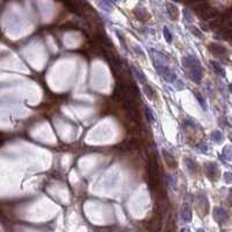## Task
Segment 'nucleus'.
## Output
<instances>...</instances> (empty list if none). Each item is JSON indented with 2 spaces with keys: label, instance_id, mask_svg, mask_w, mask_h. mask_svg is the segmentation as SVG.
I'll use <instances>...</instances> for the list:
<instances>
[{
  "label": "nucleus",
  "instance_id": "nucleus-1",
  "mask_svg": "<svg viewBox=\"0 0 232 232\" xmlns=\"http://www.w3.org/2000/svg\"><path fill=\"white\" fill-rule=\"evenodd\" d=\"M210 50L216 55H221V53H225L226 50L221 45H215V44H211L210 45Z\"/></svg>",
  "mask_w": 232,
  "mask_h": 232
},
{
  "label": "nucleus",
  "instance_id": "nucleus-2",
  "mask_svg": "<svg viewBox=\"0 0 232 232\" xmlns=\"http://www.w3.org/2000/svg\"><path fill=\"white\" fill-rule=\"evenodd\" d=\"M168 13L171 14V16L173 17V20L176 19V16H178V11H176V8H175L174 6H172V5L168 6Z\"/></svg>",
  "mask_w": 232,
  "mask_h": 232
}]
</instances>
